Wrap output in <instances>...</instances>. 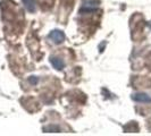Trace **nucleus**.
Here are the masks:
<instances>
[{"mask_svg": "<svg viewBox=\"0 0 151 136\" xmlns=\"http://www.w3.org/2000/svg\"><path fill=\"white\" fill-rule=\"evenodd\" d=\"M24 5H25V8L30 11V13H33L37 10V2L35 0H23Z\"/></svg>", "mask_w": 151, "mask_h": 136, "instance_id": "obj_4", "label": "nucleus"}, {"mask_svg": "<svg viewBox=\"0 0 151 136\" xmlns=\"http://www.w3.org/2000/svg\"><path fill=\"white\" fill-rule=\"evenodd\" d=\"M30 83L31 84H33V85H35V84H38L39 82V79H38V77H35V76H31L30 77Z\"/></svg>", "mask_w": 151, "mask_h": 136, "instance_id": "obj_5", "label": "nucleus"}, {"mask_svg": "<svg viewBox=\"0 0 151 136\" xmlns=\"http://www.w3.org/2000/svg\"><path fill=\"white\" fill-rule=\"evenodd\" d=\"M45 130H55V132H59V127H55V126H50V127H45Z\"/></svg>", "mask_w": 151, "mask_h": 136, "instance_id": "obj_6", "label": "nucleus"}, {"mask_svg": "<svg viewBox=\"0 0 151 136\" xmlns=\"http://www.w3.org/2000/svg\"><path fill=\"white\" fill-rule=\"evenodd\" d=\"M50 62H51V65L53 66V68H56L57 70H60L63 68L65 67V62L63 59L60 58H57V57H51L50 58Z\"/></svg>", "mask_w": 151, "mask_h": 136, "instance_id": "obj_3", "label": "nucleus"}, {"mask_svg": "<svg viewBox=\"0 0 151 136\" xmlns=\"http://www.w3.org/2000/svg\"><path fill=\"white\" fill-rule=\"evenodd\" d=\"M149 26H150V29H151V23H150V24H149Z\"/></svg>", "mask_w": 151, "mask_h": 136, "instance_id": "obj_7", "label": "nucleus"}, {"mask_svg": "<svg viewBox=\"0 0 151 136\" xmlns=\"http://www.w3.org/2000/svg\"><path fill=\"white\" fill-rule=\"evenodd\" d=\"M132 99L136 102H142V103H150L151 97H149L145 93H135L132 95Z\"/></svg>", "mask_w": 151, "mask_h": 136, "instance_id": "obj_2", "label": "nucleus"}, {"mask_svg": "<svg viewBox=\"0 0 151 136\" xmlns=\"http://www.w3.org/2000/svg\"><path fill=\"white\" fill-rule=\"evenodd\" d=\"M49 39H51L55 43H60L65 40V34L61 31L55 30L49 34Z\"/></svg>", "mask_w": 151, "mask_h": 136, "instance_id": "obj_1", "label": "nucleus"}]
</instances>
